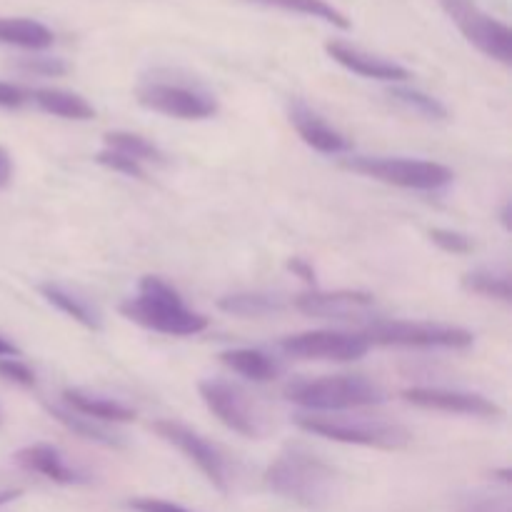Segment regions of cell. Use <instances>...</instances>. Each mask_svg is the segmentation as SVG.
<instances>
[{"label":"cell","instance_id":"1","mask_svg":"<svg viewBox=\"0 0 512 512\" xmlns=\"http://www.w3.org/2000/svg\"><path fill=\"white\" fill-rule=\"evenodd\" d=\"M265 488L288 503L308 510H320L333 503L338 493V470L308 450L305 445L290 443L278 453L263 475Z\"/></svg>","mask_w":512,"mask_h":512},{"label":"cell","instance_id":"2","mask_svg":"<svg viewBox=\"0 0 512 512\" xmlns=\"http://www.w3.org/2000/svg\"><path fill=\"white\" fill-rule=\"evenodd\" d=\"M120 313L133 323L170 338H190L208 330V318L188 308L183 295L158 275H145L138 285V295L125 300Z\"/></svg>","mask_w":512,"mask_h":512},{"label":"cell","instance_id":"3","mask_svg":"<svg viewBox=\"0 0 512 512\" xmlns=\"http://www.w3.org/2000/svg\"><path fill=\"white\" fill-rule=\"evenodd\" d=\"M285 400L315 413L370 408L385 403V390L363 375H328V378H300L285 385Z\"/></svg>","mask_w":512,"mask_h":512},{"label":"cell","instance_id":"4","mask_svg":"<svg viewBox=\"0 0 512 512\" xmlns=\"http://www.w3.org/2000/svg\"><path fill=\"white\" fill-rule=\"evenodd\" d=\"M295 425L300 430L318 438L335 440L345 445H360V448L375 450H403L413 443L408 428L398 423L375 418H350V415H295Z\"/></svg>","mask_w":512,"mask_h":512},{"label":"cell","instance_id":"5","mask_svg":"<svg viewBox=\"0 0 512 512\" xmlns=\"http://www.w3.org/2000/svg\"><path fill=\"white\" fill-rule=\"evenodd\" d=\"M343 168L373 178L378 183L405 190H440L453 183L455 173L443 163L413 158H383V155H350L343 158Z\"/></svg>","mask_w":512,"mask_h":512},{"label":"cell","instance_id":"6","mask_svg":"<svg viewBox=\"0 0 512 512\" xmlns=\"http://www.w3.org/2000/svg\"><path fill=\"white\" fill-rule=\"evenodd\" d=\"M360 335L368 340V345H395V348L465 350L475 343V335L458 325L413 323V320H373Z\"/></svg>","mask_w":512,"mask_h":512},{"label":"cell","instance_id":"7","mask_svg":"<svg viewBox=\"0 0 512 512\" xmlns=\"http://www.w3.org/2000/svg\"><path fill=\"white\" fill-rule=\"evenodd\" d=\"M135 98L145 110L178 120H205L218 113L213 93L183 80H145L135 90Z\"/></svg>","mask_w":512,"mask_h":512},{"label":"cell","instance_id":"8","mask_svg":"<svg viewBox=\"0 0 512 512\" xmlns=\"http://www.w3.org/2000/svg\"><path fill=\"white\" fill-rule=\"evenodd\" d=\"M440 5L470 45L498 63H512V33L503 20L485 13L475 0H440Z\"/></svg>","mask_w":512,"mask_h":512},{"label":"cell","instance_id":"9","mask_svg":"<svg viewBox=\"0 0 512 512\" xmlns=\"http://www.w3.org/2000/svg\"><path fill=\"white\" fill-rule=\"evenodd\" d=\"M198 393L205 408L220 420L228 430L243 435V438H260L263 435V415L258 413L253 400L225 380H200Z\"/></svg>","mask_w":512,"mask_h":512},{"label":"cell","instance_id":"10","mask_svg":"<svg viewBox=\"0 0 512 512\" xmlns=\"http://www.w3.org/2000/svg\"><path fill=\"white\" fill-rule=\"evenodd\" d=\"M153 430L165 440V443L173 445L178 453H183L185 458L208 478V483L213 485V488H218L220 493H228V463H225L223 453H220L210 440H205L203 435L195 433L188 425L175 423V420H155Z\"/></svg>","mask_w":512,"mask_h":512},{"label":"cell","instance_id":"11","mask_svg":"<svg viewBox=\"0 0 512 512\" xmlns=\"http://www.w3.org/2000/svg\"><path fill=\"white\" fill-rule=\"evenodd\" d=\"M280 350L288 358L298 360H333V363H353L370 350L363 335L335 333V330H308L280 340Z\"/></svg>","mask_w":512,"mask_h":512},{"label":"cell","instance_id":"12","mask_svg":"<svg viewBox=\"0 0 512 512\" xmlns=\"http://www.w3.org/2000/svg\"><path fill=\"white\" fill-rule=\"evenodd\" d=\"M405 403L438 413L470 415V418H503V408L495 400L470 390L450 388H408L403 390Z\"/></svg>","mask_w":512,"mask_h":512},{"label":"cell","instance_id":"13","mask_svg":"<svg viewBox=\"0 0 512 512\" xmlns=\"http://www.w3.org/2000/svg\"><path fill=\"white\" fill-rule=\"evenodd\" d=\"M375 295L365 290H310L295 298V310L318 320H350L370 313Z\"/></svg>","mask_w":512,"mask_h":512},{"label":"cell","instance_id":"14","mask_svg":"<svg viewBox=\"0 0 512 512\" xmlns=\"http://www.w3.org/2000/svg\"><path fill=\"white\" fill-rule=\"evenodd\" d=\"M288 115L295 133L303 138L305 145H310V148L318 150V153L343 155L353 150V143H350L340 130H335L323 115H318L313 108H308L303 100H293L288 108Z\"/></svg>","mask_w":512,"mask_h":512},{"label":"cell","instance_id":"15","mask_svg":"<svg viewBox=\"0 0 512 512\" xmlns=\"http://www.w3.org/2000/svg\"><path fill=\"white\" fill-rule=\"evenodd\" d=\"M325 50H328V55L335 63L343 65L350 73L363 75V78L385 80V83H403V80L410 78V70L403 68L400 63L385 60L380 55L365 53L358 45L343 43V40H330V43H325Z\"/></svg>","mask_w":512,"mask_h":512},{"label":"cell","instance_id":"16","mask_svg":"<svg viewBox=\"0 0 512 512\" xmlns=\"http://www.w3.org/2000/svg\"><path fill=\"white\" fill-rule=\"evenodd\" d=\"M15 463H18L23 470H28V473L43 475V478L50 480V483H58V485L90 483V478L83 473V470L73 468V465L63 458V453L48 443H35V445H28V448L18 450V453H15Z\"/></svg>","mask_w":512,"mask_h":512},{"label":"cell","instance_id":"17","mask_svg":"<svg viewBox=\"0 0 512 512\" xmlns=\"http://www.w3.org/2000/svg\"><path fill=\"white\" fill-rule=\"evenodd\" d=\"M63 403L68 410L85 415V418L95 420V423H130V420H135V415H138L133 408L120 403V400L85 393V390L80 388H65Z\"/></svg>","mask_w":512,"mask_h":512},{"label":"cell","instance_id":"18","mask_svg":"<svg viewBox=\"0 0 512 512\" xmlns=\"http://www.w3.org/2000/svg\"><path fill=\"white\" fill-rule=\"evenodd\" d=\"M38 290L53 308H58L60 313L73 318L75 323H80L83 328L93 330V333H100V330H103V315H100V310L95 308L88 298H83V295L73 293V290L63 288V285L58 283H43L38 285Z\"/></svg>","mask_w":512,"mask_h":512},{"label":"cell","instance_id":"19","mask_svg":"<svg viewBox=\"0 0 512 512\" xmlns=\"http://www.w3.org/2000/svg\"><path fill=\"white\" fill-rule=\"evenodd\" d=\"M220 363L233 370V373L243 375V378L255 380V383H268V380H275L283 373V368H280L273 355L255 348L225 350V353H220Z\"/></svg>","mask_w":512,"mask_h":512},{"label":"cell","instance_id":"20","mask_svg":"<svg viewBox=\"0 0 512 512\" xmlns=\"http://www.w3.org/2000/svg\"><path fill=\"white\" fill-rule=\"evenodd\" d=\"M45 410H48L50 418L58 420L65 430H70V433L78 435V438L88 440V443L103 445V448H113V450L125 448L123 435L113 433V430L105 428L103 423H95V420L85 418V415L73 413V410H68L65 405H45Z\"/></svg>","mask_w":512,"mask_h":512},{"label":"cell","instance_id":"21","mask_svg":"<svg viewBox=\"0 0 512 512\" xmlns=\"http://www.w3.org/2000/svg\"><path fill=\"white\" fill-rule=\"evenodd\" d=\"M30 100L38 105L43 113L55 115V118L65 120H93L95 108L78 93L60 88H38L30 93Z\"/></svg>","mask_w":512,"mask_h":512},{"label":"cell","instance_id":"22","mask_svg":"<svg viewBox=\"0 0 512 512\" xmlns=\"http://www.w3.org/2000/svg\"><path fill=\"white\" fill-rule=\"evenodd\" d=\"M0 43L25 50H45L55 43V35L40 20L0 18Z\"/></svg>","mask_w":512,"mask_h":512},{"label":"cell","instance_id":"23","mask_svg":"<svg viewBox=\"0 0 512 512\" xmlns=\"http://www.w3.org/2000/svg\"><path fill=\"white\" fill-rule=\"evenodd\" d=\"M245 3L265 5V8H278L285 10V13H298L308 15V18H318L323 23H330L333 28L348 30L350 18L345 13H340L333 3L328 0H245Z\"/></svg>","mask_w":512,"mask_h":512},{"label":"cell","instance_id":"24","mask_svg":"<svg viewBox=\"0 0 512 512\" xmlns=\"http://www.w3.org/2000/svg\"><path fill=\"white\" fill-rule=\"evenodd\" d=\"M463 288L468 293L483 295V298L500 300V303H510L512 300V283L508 270L475 268L463 275Z\"/></svg>","mask_w":512,"mask_h":512},{"label":"cell","instance_id":"25","mask_svg":"<svg viewBox=\"0 0 512 512\" xmlns=\"http://www.w3.org/2000/svg\"><path fill=\"white\" fill-rule=\"evenodd\" d=\"M218 308L235 318H265L283 310V303L265 293H235L218 300Z\"/></svg>","mask_w":512,"mask_h":512},{"label":"cell","instance_id":"26","mask_svg":"<svg viewBox=\"0 0 512 512\" xmlns=\"http://www.w3.org/2000/svg\"><path fill=\"white\" fill-rule=\"evenodd\" d=\"M105 148L115 150V153H123L128 158H133L135 163H163L165 155L158 145L150 143L148 138L138 133H128V130H113V133H105Z\"/></svg>","mask_w":512,"mask_h":512},{"label":"cell","instance_id":"27","mask_svg":"<svg viewBox=\"0 0 512 512\" xmlns=\"http://www.w3.org/2000/svg\"><path fill=\"white\" fill-rule=\"evenodd\" d=\"M388 95L395 100V103L403 105L405 110H410V113L420 115V118L425 120L448 118V108H445L438 98H433V95L423 93V90L418 88H403V85H395V88L388 90Z\"/></svg>","mask_w":512,"mask_h":512},{"label":"cell","instance_id":"28","mask_svg":"<svg viewBox=\"0 0 512 512\" xmlns=\"http://www.w3.org/2000/svg\"><path fill=\"white\" fill-rule=\"evenodd\" d=\"M430 240L438 245L440 250L453 255H468L473 253L475 243L470 235L460 233V230H450V228H433L430 230Z\"/></svg>","mask_w":512,"mask_h":512},{"label":"cell","instance_id":"29","mask_svg":"<svg viewBox=\"0 0 512 512\" xmlns=\"http://www.w3.org/2000/svg\"><path fill=\"white\" fill-rule=\"evenodd\" d=\"M95 163L103 165V168H108V170H113V173L128 175V178H138V180L145 178L143 165L135 163V160L128 158V155L115 153V150L103 148L100 153H95Z\"/></svg>","mask_w":512,"mask_h":512},{"label":"cell","instance_id":"30","mask_svg":"<svg viewBox=\"0 0 512 512\" xmlns=\"http://www.w3.org/2000/svg\"><path fill=\"white\" fill-rule=\"evenodd\" d=\"M0 378L20 385V388H35V383H38L33 370L18 358H0Z\"/></svg>","mask_w":512,"mask_h":512},{"label":"cell","instance_id":"31","mask_svg":"<svg viewBox=\"0 0 512 512\" xmlns=\"http://www.w3.org/2000/svg\"><path fill=\"white\" fill-rule=\"evenodd\" d=\"M128 508L135 512H193L178 503H170V500L163 498H135L128 500Z\"/></svg>","mask_w":512,"mask_h":512},{"label":"cell","instance_id":"32","mask_svg":"<svg viewBox=\"0 0 512 512\" xmlns=\"http://www.w3.org/2000/svg\"><path fill=\"white\" fill-rule=\"evenodd\" d=\"M23 65L30 70V73L50 75V78H55V75H63L65 70H68V65L58 58H30V60H25Z\"/></svg>","mask_w":512,"mask_h":512},{"label":"cell","instance_id":"33","mask_svg":"<svg viewBox=\"0 0 512 512\" xmlns=\"http://www.w3.org/2000/svg\"><path fill=\"white\" fill-rule=\"evenodd\" d=\"M25 100H28V93H25L23 88L0 80V108H8V110L23 108Z\"/></svg>","mask_w":512,"mask_h":512},{"label":"cell","instance_id":"34","mask_svg":"<svg viewBox=\"0 0 512 512\" xmlns=\"http://www.w3.org/2000/svg\"><path fill=\"white\" fill-rule=\"evenodd\" d=\"M288 270H293V273L298 275L300 280H305V283H308V285H315V270H313V265L305 263L303 258L288 260Z\"/></svg>","mask_w":512,"mask_h":512},{"label":"cell","instance_id":"35","mask_svg":"<svg viewBox=\"0 0 512 512\" xmlns=\"http://www.w3.org/2000/svg\"><path fill=\"white\" fill-rule=\"evenodd\" d=\"M465 512H510L508 500H475Z\"/></svg>","mask_w":512,"mask_h":512},{"label":"cell","instance_id":"36","mask_svg":"<svg viewBox=\"0 0 512 512\" xmlns=\"http://www.w3.org/2000/svg\"><path fill=\"white\" fill-rule=\"evenodd\" d=\"M13 180V158H10L8 150L0 145V190H5Z\"/></svg>","mask_w":512,"mask_h":512},{"label":"cell","instance_id":"37","mask_svg":"<svg viewBox=\"0 0 512 512\" xmlns=\"http://www.w3.org/2000/svg\"><path fill=\"white\" fill-rule=\"evenodd\" d=\"M0 358H20V348L0 335Z\"/></svg>","mask_w":512,"mask_h":512},{"label":"cell","instance_id":"38","mask_svg":"<svg viewBox=\"0 0 512 512\" xmlns=\"http://www.w3.org/2000/svg\"><path fill=\"white\" fill-rule=\"evenodd\" d=\"M510 215H512V205H510V203H505V205H503V210H500V220H503L505 230H510V228H512Z\"/></svg>","mask_w":512,"mask_h":512},{"label":"cell","instance_id":"39","mask_svg":"<svg viewBox=\"0 0 512 512\" xmlns=\"http://www.w3.org/2000/svg\"><path fill=\"white\" fill-rule=\"evenodd\" d=\"M15 498H20V490H0V505L10 503Z\"/></svg>","mask_w":512,"mask_h":512}]
</instances>
